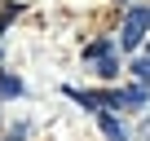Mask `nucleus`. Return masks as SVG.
Here are the masks:
<instances>
[{
  "label": "nucleus",
  "mask_w": 150,
  "mask_h": 141,
  "mask_svg": "<svg viewBox=\"0 0 150 141\" xmlns=\"http://www.w3.org/2000/svg\"><path fill=\"white\" fill-rule=\"evenodd\" d=\"M146 31H150V9H146V5H132V9H128V18H124L119 44H124V49H137V44L146 40Z\"/></svg>",
  "instance_id": "1"
},
{
  "label": "nucleus",
  "mask_w": 150,
  "mask_h": 141,
  "mask_svg": "<svg viewBox=\"0 0 150 141\" xmlns=\"http://www.w3.org/2000/svg\"><path fill=\"white\" fill-rule=\"evenodd\" d=\"M97 123H102V132H106V141H124V128L110 119V115H97Z\"/></svg>",
  "instance_id": "2"
},
{
  "label": "nucleus",
  "mask_w": 150,
  "mask_h": 141,
  "mask_svg": "<svg viewBox=\"0 0 150 141\" xmlns=\"http://www.w3.org/2000/svg\"><path fill=\"white\" fill-rule=\"evenodd\" d=\"M22 93V84L13 80V75H5V70H0V97H18Z\"/></svg>",
  "instance_id": "3"
},
{
  "label": "nucleus",
  "mask_w": 150,
  "mask_h": 141,
  "mask_svg": "<svg viewBox=\"0 0 150 141\" xmlns=\"http://www.w3.org/2000/svg\"><path fill=\"white\" fill-rule=\"evenodd\" d=\"M115 70H119V66H115V53H106V57H97V75H102V80H110Z\"/></svg>",
  "instance_id": "4"
},
{
  "label": "nucleus",
  "mask_w": 150,
  "mask_h": 141,
  "mask_svg": "<svg viewBox=\"0 0 150 141\" xmlns=\"http://www.w3.org/2000/svg\"><path fill=\"white\" fill-rule=\"evenodd\" d=\"M106 53H110V44H106V40H93V44L84 49V57H88V62H97V57H106Z\"/></svg>",
  "instance_id": "5"
},
{
  "label": "nucleus",
  "mask_w": 150,
  "mask_h": 141,
  "mask_svg": "<svg viewBox=\"0 0 150 141\" xmlns=\"http://www.w3.org/2000/svg\"><path fill=\"white\" fill-rule=\"evenodd\" d=\"M132 75H137V80H141V84H146V80H150V57H137V62H132Z\"/></svg>",
  "instance_id": "6"
},
{
  "label": "nucleus",
  "mask_w": 150,
  "mask_h": 141,
  "mask_svg": "<svg viewBox=\"0 0 150 141\" xmlns=\"http://www.w3.org/2000/svg\"><path fill=\"white\" fill-rule=\"evenodd\" d=\"M146 57H150V53H146Z\"/></svg>",
  "instance_id": "7"
}]
</instances>
